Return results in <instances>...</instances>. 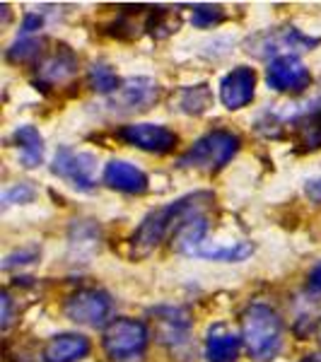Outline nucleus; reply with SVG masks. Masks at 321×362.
Wrapping results in <instances>:
<instances>
[{"mask_svg": "<svg viewBox=\"0 0 321 362\" xmlns=\"http://www.w3.org/2000/svg\"><path fill=\"white\" fill-rule=\"evenodd\" d=\"M213 203V194H191L184 196L179 201L169 203V206H162L153 210L148 218L140 223V227L133 232L131 237V256L133 259H145L153 251L160 247V242L165 239L169 232H177L186 220L194 218V215H201L203 208Z\"/></svg>", "mask_w": 321, "mask_h": 362, "instance_id": "1", "label": "nucleus"}, {"mask_svg": "<svg viewBox=\"0 0 321 362\" xmlns=\"http://www.w3.org/2000/svg\"><path fill=\"white\" fill-rule=\"evenodd\" d=\"M242 343L249 358L268 362L283 346V321L268 305H252L242 314Z\"/></svg>", "mask_w": 321, "mask_h": 362, "instance_id": "2", "label": "nucleus"}, {"mask_svg": "<svg viewBox=\"0 0 321 362\" xmlns=\"http://www.w3.org/2000/svg\"><path fill=\"white\" fill-rule=\"evenodd\" d=\"M239 150V138L230 131H213L198 138L186 153L179 157V167L201 169V172H215L225 167Z\"/></svg>", "mask_w": 321, "mask_h": 362, "instance_id": "3", "label": "nucleus"}, {"mask_svg": "<svg viewBox=\"0 0 321 362\" xmlns=\"http://www.w3.org/2000/svg\"><path fill=\"white\" fill-rule=\"evenodd\" d=\"M319 44V39H312L307 34H302L295 27H283V29H268V32L254 34L252 39H247L244 51L256 58H283V56H295L300 51H309Z\"/></svg>", "mask_w": 321, "mask_h": 362, "instance_id": "4", "label": "nucleus"}, {"mask_svg": "<svg viewBox=\"0 0 321 362\" xmlns=\"http://www.w3.org/2000/svg\"><path fill=\"white\" fill-rule=\"evenodd\" d=\"M102 346L104 353L116 362L138 358L148 348V329L136 319H114L104 329Z\"/></svg>", "mask_w": 321, "mask_h": 362, "instance_id": "5", "label": "nucleus"}, {"mask_svg": "<svg viewBox=\"0 0 321 362\" xmlns=\"http://www.w3.org/2000/svg\"><path fill=\"white\" fill-rule=\"evenodd\" d=\"M51 172L63 181H68L73 189L90 194L97 186V157L90 153H78L73 148H58Z\"/></svg>", "mask_w": 321, "mask_h": 362, "instance_id": "6", "label": "nucleus"}, {"mask_svg": "<svg viewBox=\"0 0 321 362\" xmlns=\"http://www.w3.org/2000/svg\"><path fill=\"white\" fill-rule=\"evenodd\" d=\"M66 317L75 324H83V326H104L109 321L114 312V302L104 290L97 288H83L78 293H73L66 300Z\"/></svg>", "mask_w": 321, "mask_h": 362, "instance_id": "7", "label": "nucleus"}, {"mask_svg": "<svg viewBox=\"0 0 321 362\" xmlns=\"http://www.w3.org/2000/svg\"><path fill=\"white\" fill-rule=\"evenodd\" d=\"M119 138L128 145L153 155H167L177 148V133L160 124H131L119 131Z\"/></svg>", "mask_w": 321, "mask_h": 362, "instance_id": "8", "label": "nucleus"}, {"mask_svg": "<svg viewBox=\"0 0 321 362\" xmlns=\"http://www.w3.org/2000/svg\"><path fill=\"white\" fill-rule=\"evenodd\" d=\"M266 83L276 92H305L312 85V73L297 56H283L266 68Z\"/></svg>", "mask_w": 321, "mask_h": 362, "instance_id": "9", "label": "nucleus"}, {"mask_svg": "<svg viewBox=\"0 0 321 362\" xmlns=\"http://www.w3.org/2000/svg\"><path fill=\"white\" fill-rule=\"evenodd\" d=\"M160 99V85L150 78H131L121 83L109 99V107L116 112H145Z\"/></svg>", "mask_w": 321, "mask_h": 362, "instance_id": "10", "label": "nucleus"}, {"mask_svg": "<svg viewBox=\"0 0 321 362\" xmlns=\"http://www.w3.org/2000/svg\"><path fill=\"white\" fill-rule=\"evenodd\" d=\"M254 92H256V73L254 68L247 66L235 68L220 83V99H223V104L227 109H232V112L247 107L254 99Z\"/></svg>", "mask_w": 321, "mask_h": 362, "instance_id": "11", "label": "nucleus"}, {"mask_svg": "<svg viewBox=\"0 0 321 362\" xmlns=\"http://www.w3.org/2000/svg\"><path fill=\"white\" fill-rule=\"evenodd\" d=\"M153 317L157 319V334L162 343H167L169 348H182L189 343L191 317L186 309H155Z\"/></svg>", "mask_w": 321, "mask_h": 362, "instance_id": "12", "label": "nucleus"}, {"mask_svg": "<svg viewBox=\"0 0 321 362\" xmlns=\"http://www.w3.org/2000/svg\"><path fill=\"white\" fill-rule=\"evenodd\" d=\"M78 70V56L66 44H58L51 54H46L39 63L37 73L44 85H61L70 80Z\"/></svg>", "mask_w": 321, "mask_h": 362, "instance_id": "13", "label": "nucleus"}, {"mask_svg": "<svg viewBox=\"0 0 321 362\" xmlns=\"http://www.w3.org/2000/svg\"><path fill=\"white\" fill-rule=\"evenodd\" d=\"M104 184L109 189L124 191V194H145L148 191V177L143 169L124 160H112L104 167Z\"/></svg>", "mask_w": 321, "mask_h": 362, "instance_id": "14", "label": "nucleus"}, {"mask_svg": "<svg viewBox=\"0 0 321 362\" xmlns=\"http://www.w3.org/2000/svg\"><path fill=\"white\" fill-rule=\"evenodd\" d=\"M44 362H80L90 355V341L80 334L54 336L44 346Z\"/></svg>", "mask_w": 321, "mask_h": 362, "instance_id": "15", "label": "nucleus"}, {"mask_svg": "<svg viewBox=\"0 0 321 362\" xmlns=\"http://www.w3.org/2000/svg\"><path fill=\"white\" fill-rule=\"evenodd\" d=\"M239 343H242V338H237L232 331H227V326H223V324L213 326L206 338L208 362H237Z\"/></svg>", "mask_w": 321, "mask_h": 362, "instance_id": "16", "label": "nucleus"}, {"mask_svg": "<svg viewBox=\"0 0 321 362\" xmlns=\"http://www.w3.org/2000/svg\"><path fill=\"white\" fill-rule=\"evenodd\" d=\"M13 143L20 153V162L25 169H34L44 162V138L34 126H20L13 136Z\"/></svg>", "mask_w": 321, "mask_h": 362, "instance_id": "17", "label": "nucleus"}, {"mask_svg": "<svg viewBox=\"0 0 321 362\" xmlns=\"http://www.w3.org/2000/svg\"><path fill=\"white\" fill-rule=\"evenodd\" d=\"M254 254V244L252 242H232V244H213V242H203L201 247L194 251V256L208 261H227V264H237L244 261Z\"/></svg>", "mask_w": 321, "mask_h": 362, "instance_id": "18", "label": "nucleus"}, {"mask_svg": "<svg viewBox=\"0 0 321 362\" xmlns=\"http://www.w3.org/2000/svg\"><path fill=\"white\" fill-rule=\"evenodd\" d=\"M293 128L300 145H305L307 150L321 148V107L297 114L293 119Z\"/></svg>", "mask_w": 321, "mask_h": 362, "instance_id": "19", "label": "nucleus"}, {"mask_svg": "<svg viewBox=\"0 0 321 362\" xmlns=\"http://www.w3.org/2000/svg\"><path fill=\"white\" fill-rule=\"evenodd\" d=\"M70 249H78V256H92L99 249V227L90 220H80L70 230Z\"/></svg>", "mask_w": 321, "mask_h": 362, "instance_id": "20", "label": "nucleus"}, {"mask_svg": "<svg viewBox=\"0 0 321 362\" xmlns=\"http://www.w3.org/2000/svg\"><path fill=\"white\" fill-rule=\"evenodd\" d=\"M87 80H90L92 90L102 92V95H114V92L121 87V80L116 78V73L109 66H104V63H95V66L90 68Z\"/></svg>", "mask_w": 321, "mask_h": 362, "instance_id": "21", "label": "nucleus"}, {"mask_svg": "<svg viewBox=\"0 0 321 362\" xmlns=\"http://www.w3.org/2000/svg\"><path fill=\"white\" fill-rule=\"evenodd\" d=\"M210 107V92L208 85H196L184 90L182 95V109L186 114H203Z\"/></svg>", "mask_w": 321, "mask_h": 362, "instance_id": "22", "label": "nucleus"}, {"mask_svg": "<svg viewBox=\"0 0 321 362\" xmlns=\"http://www.w3.org/2000/svg\"><path fill=\"white\" fill-rule=\"evenodd\" d=\"M42 54V42L39 39H32V37H20L17 42L8 49V61L13 63H25V61H32Z\"/></svg>", "mask_w": 321, "mask_h": 362, "instance_id": "23", "label": "nucleus"}, {"mask_svg": "<svg viewBox=\"0 0 321 362\" xmlns=\"http://www.w3.org/2000/svg\"><path fill=\"white\" fill-rule=\"evenodd\" d=\"M225 20V10L220 5H194V15H191V22L196 27H213L220 25Z\"/></svg>", "mask_w": 321, "mask_h": 362, "instance_id": "24", "label": "nucleus"}, {"mask_svg": "<svg viewBox=\"0 0 321 362\" xmlns=\"http://www.w3.org/2000/svg\"><path fill=\"white\" fill-rule=\"evenodd\" d=\"M32 198H34V189H32V186L17 184V186H13V189H8L3 194V206L10 208L13 203H29Z\"/></svg>", "mask_w": 321, "mask_h": 362, "instance_id": "25", "label": "nucleus"}, {"mask_svg": "<svg viewBox=\"0 0 321 362\" xmlns=\"http://www.w3.org/2000/svg\"><path fill=\"white\" fill-rule=\"evenodd\" d=\"M34 261H39V249H22V251H15V254H10L8 259H5L3 268L5 271H10L13 266H25V264H34Z\"/></svg>", "mask_w": 321, "mask_h": 362, "instance_id": "26", "label": "nucleus"}, {"mask_svg": "<svg viewBox=\"0 0 321 362\" xmlns=\"http://www.w3.org/2000/svg\"><path fill=\"white\" fill-rule=\"evenodd\" d=\"M305 194L312 198L314 203H321V177L317 179H312V181H307V186H305Z\"/></svg>", "mask_w": 321, "mask_h": 362, "instance_id": "27", "label": "nucleus"}, {"mask_svg": "<svg viewBox=\"0 0 321 362\" xmlns=\"http://www.w3.org/2000/svg\"><path fill=\"white\" fill-rule=\"evenodd\" d=\"M37 29H42V17H39V15H27L25 17V25H22V37L37 32Z\"/></svg>", "mask_w": 321, "mask_h": 362, "instance_id": "28", "label": "nucleus"}, {"mask_svg": "<svg viewBox=\"0 0 321 362\" xmlns=\"http://www.w3.org/2000/svg\"><path fill=\"white\" fill-rule=\"evenodd\" d=\"M0 305H3V329H8L10 321H13V305H10V295H0Z\"/></svg>", "mask_w": 321, "mask_h": 362, "instance_id": "29", "label": "nucleus"}, {"mask_svg": "<svg viewBox=\"0 0 321 362\" xmlns=\"http://www.w3.org/2000/svg\"><path fill=\"white\" fill-rule=\"evenodd\" d=\"M309 288L314 290V293H321V264L312 268V273H309Z\"/></svg>", "mask_w": 321, "mask_h": 362, "instance_id": "30", "label": "nucleus"}, {"mask_svg": "<svg viewBox=\"0 0 321 362\" xmlns=\"http://www.w3.org/2000/svg\"><path fill=\"white\" fill-rule=\"evenodd\" d=\"M317 341H319V348H321V321H319V326H317Z\"/></svg>", "mask_w": 321, "mask_h": 362, "instance_id": "31", "label": "nucleus"}]
</instances>
